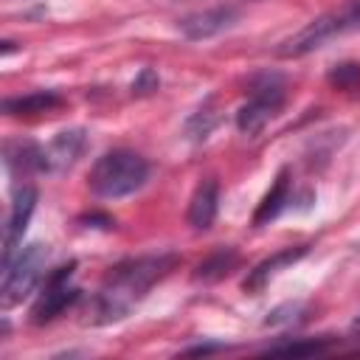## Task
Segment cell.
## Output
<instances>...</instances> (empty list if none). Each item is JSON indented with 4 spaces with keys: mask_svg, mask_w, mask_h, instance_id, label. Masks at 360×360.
<instances>
[{
    "mask_svg": "<svg viewBox=\"0 0 360 360\" xmlns=\"http://www.w3.org/2000/svg\"><path fill=\"white\" fill-rule=\"evenodd\" d=\"M326 82L335 90H343V93L357 96L360 93V65L357 62H340V65H335L326 73Z\"/></svg>",
    "mask_w": 360,
    "mask_h": 360,
    "instance_id": "cell-18",
    "label": "cell"
},
{
    "mask_svg": "<svg viewBox=\"0 0 360 360\" xmlns=\"http://www.w3.org/2000/svg\"><path fill=\"white\" fill-rule=\"evenodd\" d=\"M62 104H65V98L56 90H34V93H25V96L6 98L3 112H8V115H42V112H51Z\"/></svg>",
    "mask_w": 360,
    "mask_h": 360,
    "instance_id": "cell-12",
    "label": "cell"
},
{
    "mask_svg": "<svg viewBox=\"0 0 360 360\" xmlns=\"http://www.w3.org/2000/svg\"><path fill=\"white\" fill-rule=\"evenodd\" d=\"M329 340L326 338H292V340H281V343H270L264 349V354H284V357H307V354H323L329 352Z\"/></svg>",
    "mask_w": 360,
    "mask_h": 360,
    "instance_id": "cell-16",
    "label": "cell"
},
{
    "mask_svg": "<svg viewBox=\"0 0 360 360\" xmlns=\"http://www.w3.org/2000/svg\"><path fill=\"white\" fill-rule=\"evenodd\" d=\"M177 264L174 253H158V256H138L127 259L115 267H110L101 290L96 292L90 304V323H115L129 315V309L160 281L166 278Z\"/></svg>",
    "mask_w": 360,
    "mask_h": 360,
    "instance_id": "cell-1",
    "label": "cell"
},
{
    "mask_svg": "<svg viewBox=\"0 0 360 360\" xmlns=\"http://www.w3.org/2000/svg\"><path fill=\"white\" fill-rule=\"evenodd\" d=\"M217 202H219L217 180H202L194 188L191 202H188V225L194 231H208L214 225V217H217Z\"/></svg>",
    "mask_w": 360,
    "mask_h": 360,
    "instance_id": "cell-11",
    "label": "cell"
},
{
    "mask_svg": "<svg viewBox=\"0 0 360 360\" xmlns=\"http://www.w3.org/2000/svg\"><path fill=\"white\" fill-rule=\"evenodd\" d=\"M352 332H354V335H360V315L352 321Z\"/></svg>",
    "mask_w": 360,
    "mask_h": 360,
    "instance_id": "cell-22",
    "label": "cell"
},
{
    "mask_svg": "<svg viewBox=\"0 0 360 360\" xmlns=\"http://www.w3.org/2000/svg\"><path fill=\"white\" fill-rule=\"evenodd\" d=\"M236 264H239V253H236L233 248H219V250L208 253V256L197 264L194 278H197V281H217V278L228 276Z\"/></svg>",
    "mask_w": 360,
    "mask_h": 360,
    "instance_id": "cell-15",
    "label": "cell"
},
{
    "mask_svg": "<svg viewBox=\"0 0 360 360\" xmlns=\"http://www.w3.org/2000/svg\"><path fill=\"white\" fill-rule=\"evenodd\" d=\"M236 17H239V11L233 6H214V8L194 11V14H186L183 20H177V31L186 39L200 42V39H211V37L228 31L236 22Z\"/></svg>",
    "mask_w": 360,
    "mask_h": 360,
    "instance_id": "cell-8",
    "label": "cell"
},
{
    "mask_svg": "<svg viewBox=\"0 0 360 360\" xmlns=\"http://www.w3.org/2000/svg\"><path fill=\"white\" fill-rule=\"evenodd\" d=\"M73 270H76V264L70 262V264H65V267H59V270H53V273L48 276L42 292L37 295V301H34V307H31V321H34L37 326L51 323L53 318H59V315L79 298V290L70 284Z\"/></svg>",
    "mask_w": 360,
    "mask_h": 360,
    "instance_id": "cell-6",
    "label": "cell"
},
{
    "mask_svg": "<svg viewBox=\"0 0 360 360\" xmlns=\"http://www.w3.org/2000/svg\"><path fill=\"white\" fill-rule=\"evenodd\" d=\"M295 312H301V304H284V307H276L273 312H267V326H278V323H290L295 321Z\"/></svg>",
    "mask_w": 360,
    "mask_h": 360,
    "instance_id": "cell-20",
    "label": "cell"
},
{
    "mask_svg": "<svg viewBox=\"0 0 360 360\" xmlns=\"http://www.w3.org/2000/svg\"><path fill=\"white\" fill-rule=\"evenodd\" d=\"M45 262H48V248L34 242V245L20 248L14 253V259L3 264V290H0L3 292V307L20 304L28 292H34V287L42 278Z\"/></svg>",
    "mask_w": 360,
    "mask_h": 360,
    "instance_id": "cell-5",
    "label": "cell"
},
{
    "mask_svg": "<svg viewBox=\"0 0 360 360\" xmlns=\"http://www.w3.org/2000/svg\"><path fill=\"white\" fill-rule=\"evenodd\" d=\"M284 82L278 76H256L250 82V98L236 112V127L242 135H259L284 107Z\"/></svg>",
    "mask_w": 360,
    "mask_h": 360,
    "instance_id": "cell-4",
    "label": "cell"
},
{
    "mask_svg": "<svg viewBox=\"0 0 360 360\" xmlns=\"http://www.w3.org/2000/svg\"><path fill=\"white\" fill-rule=\"evenodd\" d=\"M149 177V163L132 149H110L104 152L87 177V186L101 200H118L138 191Z\"/></svg>",
    "mask_w": 360,
    "mask_h": 360,
    "instance_id": "cell-2",
    "label": "cell"
},
{
    "mask_svg": "<svg viewBox=\"0 0 360 360\" xmlns=\"http://www.w3.org/2000/svg\"><path fill=\"white\" fill-rule=\"evenodd\" d=\"M87 149V132L73 127V129H62L48 146H45V166L48 172H65L70 169Z\"/></svg>",
    "mask_w": 360,
    "mask_h": 360,
    "instance_id": "cell-9",
    "label": "cell"
},
{
    "mask_svg": "<svg viewBox=\"0 0 360 360\" xmlns=\"http://www.w3.org/2000/svg\"><path fill=\"white\" fill-rule=\"evenodd\" d=\"M307 245H298V248H284V250H278V253H273L270 259H264V262H259L250 273H248V278H245V290L248 292H259L281 267H287V264H295L298 259H304L307 256Z\"/></svg>",
    "mask_w": 360,
    "mask_h": 360,
    "instance_id": "cell-10",
    "label": "cell"
},
{
    "mask_svg": "<svg viewBox=\"0 0 360 360\" xmlns=\"http://www.w3.org/2000/svg\"><path fill=\"white\" fill-rule=\"evenodd\" d=\"M6 166L17 174L31 172H48L45 166V146H37L31 141H11L6 143Z\"/></svg>",
    "mask_w": 360,
    "mask_h": 360,
    "instance_id": "cell-13",
    "label": "cell"
},
{
    "mask_svg": "<svg viewBox=\"0 0 360 360\" xmlns=\"http://www.w3.org/2000/svg\"><path fill=\"white\" fill-rule=\"evenodd\" d=\"M160 87V76L152 68H141V73L132 79V96H152Z\"/></svg>",
    "mask_w": 360,
    "mask_h": 360,
    "instance_id": "cell-19",
    "label": "cell"
},
{
    "mask_svg": "<svg viewBox=\"0 0 360 360\" xmlns=\"http://www.w3.org/2000/svg\"><path fill=\"white\" fill-rule=\"evenodd\" d=\"M217 121H219L217 110L211 107V101H205L200 110H194V112L188 115V121H186V138H188V141H205V138L214 132Z\"/></svg>",
    "mask_w": 360,
    "mask_h": 360,
    "instance_id": "cell-17",
    "label": "cell"
},
{
    "mask_svg": "<svg viewBox=\"0 0 360 360\" xmlns=\"http://www.w3.org/2000/svg\"><path fill=\"white\" fill-rule=\"evenodd\" d=\"M219 349H222L219 343H200V346L186 349V354H208V352H219Z\"/></svg>",
    "mask_w": 360,
    "mask_h": 360,
    "instance_id": "cell-21",
    "label": "cell"
},
{
    "mask_svg": "<svg viewBox=\"0 0 360 360\" xmlns=\"http://www.w3.org/2000/svg\"><path fill=\"white\" fill-rule=\"evenodd\" d=\"M287 202H290V172L281 169V172L276 174V183L270 186V191H267L264 200L259 202V208H256V214H253V225H256V228L267 225L270 219H276V217L287 208Z\"/></svg>",
    "mask_w": 360,
    "mask_h": 360,
    "instance_id": "cell-14",
    "label": "cell"
},
{
    "mask_svg": "<svg viewBox=\"0 0 360 360\" xmlns=\"http://www.w3.org/2000/svg\"><path fill=\"white\" fill-rule=\"evenodd\" d=\"M37 208V188L22 183L17 186L14 197H11V211L6 219V231H3V264L14 259V253L22 248V233L28 228V219Z\"/></svg>",
    "mask_w": 360,
    "mask_h": 360,
    "instance_id": "cell-7",
    "label": "cell"
},
{
    "mask_svg": "<svg viewBox=\"0 0 360 360\" xmlns=\"http://www.w3.org/2000/svg\"><path fill=\"white\" fill-rule=\"evenodd\" d=\"M352 31H360V0H346L340 8H332V11L309 20L301 31H295L290 39H284L276 48V53L284 59H298V56H307V53L323 48L335 37H343Z\"/></svg>",
    "mask_w": 360,
    "mask_h": 360,
    "instance_id": "cell-3",
    "label": "cell"
}]
</instances>
